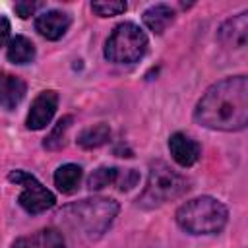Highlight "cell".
<instances>
[{"label": "cell", "mask_w": 248, "mask_h": 248, "mask_svg": "<svg viewBox=\"0 0 248 248\" xmlns=\"http://www.w3.org/2000/svg\"><path fill=\"white\" fill-rule=\"evenodd\" d=\"M138 172L134 169H128V170H120V176H118V182H120V190H130L136 182H138Z\"/></svg>", "instance_id": "cell-20"}, {"label": "cell", "mask_w": 248, "mask_h": 248, "mask_svg": "<svg viewBox=\"0 0 248 248\" xmlns=\"http://www.w3.org/2000/svg\"><path fill=\"white\" fill-rule=\"evenodd\" d=\"M110 138V128L107 124H97V126H91V128H85L79 136H78V143L83 147V149H95V147H101L108 141Z\"/></svg>", "instance_id": "cell-16"}, {"label": "cell", "mask_w": 248, "mask_h": 248, "mask_svg": "<svg viewBox=\"0 0 248 248\" xmlns=\"http://www.w3.org/2000/svg\"><path fill=\"white\" fill-rule=\"evenodd\" d=\"M172 19H174V12L167 4H157L143 12V23L153 33H163L172 23Z\"/></svg>", "instance_id": "cell-13"}, {"label": "cell", "mask_w": 248, "mask_h": 248, "mask_svg": "<svg viewBox=\"0 0 248 248\" xmlns=\"http://www.w3.org/2000/svg\"><path fill=\"white\" fill-rule=\"evenodd\" d=\"M118 176H120V169H116V167H99L97 170L91 172V176L87 180V186L91 190H101L108 184L118 182Z\"/></svg>", "instance_id": "cell-18"}, {"label": "cell", "mask_w": 248, "mask_h": 248, "mask_svg": "<svg viewBox=\"0 0 248 248\" xmlns=\"http://www.w3.org/2000/svg\"><path fill=\"white\" fill-rule=\"evenodd\" d=\"M147 48V37L136 23H120L114 27L105 45V58L114 64L138 62Z\"/></svg>", "instance_id": "cell-5"}, {"label": "cell", "mask_w": 248, "mask_h": 248, "mask_svg": "<svg viewBox=\"0 0 248 248\" xmlns=\"http://www.w3.org/2000/svg\"><path fill=\"white\" fill-rule=\"evenodd\" d=\"M25 91H27V85L21 78L6 74V72L0 74V107L8 110L16 108L25 97Z\"/></svg>", "instance_id": "cell-10"}, {"label": "cell", "mask_w": 248, "mask_h": 248, "mask_svg": "<svg viewBox=\"0 0 248 248\" xmlns=\"http://www.w3.org/2000/svg\"><path fill=\"white\" fill-rule=\"evenodd\" d=\"M35 58V46L33 43L23 37V35H16L10 43H8V60L14 64H27Z\"/></svg>", "instance_id": "cell-15"}, {"label": "cell", "mask_w": 248, "mask_h": 248, "mask_svg": "<svg viewBox=\"0 0 248 248\" xmlns=\"http://www.w3.org/2000/svg\"><path fill=\"white\" fill-rule=\"evenodd\" d=\"M246 16L248 14L242 12L223 23V27L219 29V39L225 45H232L234 48H240L246 45V37H248V17Z\"/></svg>", "instance_id": "cell-12"}, {"label": "cell", "mask_w": 248, "mask_h": 248, "mask_svg": "<svg viewBox=\"0 0 248 248\" xmlns=\"http://www.w3.org/2000/svg\"><path fill=\"white\" fill-rule=\"evenodd\" d=\"M126 2H116V0H110V2H93L91 4V10L101 16V17H108V16H118L122 12H126Z\"/></svg>", "instance_id": "cell-19"}, {"label": "cell", "mask_w": 248, "mask_h": 248, "mask_svg": "<svg viewBox=\"0 0 248 248\" xmlns=\"http://www.w3.org/2000/svg\"><path fill=\"white\" fill-rule=\"evenodd\" d=\"M194 118L211 130H242L248 122L246 76H234L213 83L198 101Z\"/></svg>", "instance_id": "cell-1"}, {"label": "cell", "mask_w": 248, "mask_h": 248, "mask_svg": "<svg viewBox=\"0 0 248 248\" xmlns=\"http://www.w3.org/2000/svg\"><path fill=\"white\" fill-rule=\"evenodd\" d=\"M81 180V167L68 163L56 169L54 172V184L62 194H72Z\"/></svg>", "instance_id": "cell-14"}, {"label": "cell", "mask_w": 248, "mask_h": 248, "mask_svg": "<svg viewBox=\"0 0 248 248\" xmlns=\"http://www.w3.org/2000/svg\"><path fill=\"white\" fill-rule=\"evenodd\" d=\"M116 213H118V203L114 200L95 198L68 205L60 213V217L72 229H79L87 236H99L110 227Z\"/></svg>", "instance_id": "cell-3"}, {"label": "cell", "mask_w": 248, "mask_h": 248, "mask_svg": "<svg viewBox=\"0 0 248 248\" xmlns=\"http://www.w3.org/2000/svg\"><path fill=\"white\" fill-rule=\"evenodd\" d=\"M169 151L180 167H192L200 159V153H202L200 143L180 132H176L169 138Z\"/></svg>", "instance_id": "cell-9"}, {"label": "cell", "mask_w": 248, "mask_h": 248, "mask_svg": "<svg viewBox=\"0 0 248 248\" xmlns=\"http://www.w3.org/2000/svg\"><path fill=\"white\" fill-rule=\"evenodd\" d=\"M72 19L66 12H60V10H48L45 14H41L37 19H35V29L48 41H56L60 39L68 27H70Z\"/></svg>", "instance_id": "cell-8"}, {"label": "cell", "mask_w": 248, "mask_h": 248, "mask_svg": "<svg viewBox=\"0 0 248 248\" xmlns=\"http://www.w3.org/2000/svg\"><path fill=\"white\" fill-rule=\"evenodd\" d=\"M8 178L23 188L17 202L27 213H43L56 203L54 194L50 190H46L33 174H29L25 170H14V172H10Z\"/></svg>", "instance_id": "cell-6"}, {"label": "cell", "mask_w": 248, "mask_h": 248, "mask_svg": "<svg viewBox=\"0 0 248 248\" xmlns=\"http://www.w3.org/2000/svg\"><path fill=\"white\" fill-rule=\"evenodd\" d=\"M56 107H58V95H56V91H52V89L41 91L35 97V101L31 103V108H29L25 126L29 130H43L52 120V116L56 112Z\"/></svg>", "instance_id": "cell-7"}, {"label": "cell", "mask_w": 248, "mask_h": 248, "mask_svg": "<svg viewBox=\"0 0 248 248\" xmlns=\"http://www.w3.org/2000/svg\"><path fill=\"white\" fill-rule=\"evenodd\" d=\"M12 248H64V236L58 229H41L29 236L17 238Z\"/></svg>", "instance_id": "cell-11"}, {"label": "cell", "mask_w": 248, "mask_h": 248, "mask_svg": "<svg viewBox=\"0 0 248 248\" xmlns=\"http://www.w3.org/2000/svg\"><path fill=\"white\" fill-rule=\"evenodd\" d=\"M227 207L209 196L182 203L176 211V223L190 234H215L227 225Z\"/></svg>", "instance_id": "cell-2"}, {"label": "cell", "mask_w": 248, "mask_h": 248, "mask_svg": "<svg viewBox=\"0 0 248 248\" xmlns=\"http://www.w3.org/2000/svg\"><path fill=\"white\" fill-rule=\"evenodd\" d=\"M188 188H190L188 186V180L182 174H178L176 170H172L163 161H157L149 169L147 186L143 188V192H141V196H140L138 202L141 205H145V207L161 205L165 202H170V200L180 198Z\"/></svg>", "instance_id": "cell-4"}, {"label": "cell", "mask_w": 248, "mask_h": 248, "mask_svg": "<svg viewBox=\"0 0 248 248\" xmlns=\"http://www.w3.org/2000/svg\"><path fill=\"white\" fill-rule=\"evenodd\" d=\"M41 4L39 2H16V6H14V10H16V14L19 16V17H29V16H33L35 14V10L39 8Z\"/></svg>", "instance_id": "cell-21"}, {"label": "cell", "mask_w": 248, "mask_h": 248, "mask_svg": "<svg viewBox=\"0 0 248 248\" xmlns=\"http://www.w3.org/2000/svg\"><path fill=\"white\" fill-rule=\"evenodd\" d=\"M72 122H74V118H72V116H62V118L54 124V128L50 130V134L45 138V141H43L45 149L54 151V149L64 147V145H66V134H68V130H70Z\"/></svg>", "instance_id": "cell-17"}, {"label": "cell", "mask_w": 248, "mask_h": 248, "mask_svg": "<svg viewBox=\"0 0 248 248\" xmlns=\"http://www.w3.org/2000/svg\"><path fill=\"white\" fill-rule=\"evenodd\" d=\"M10 39V21L6 17H0V46H4Z\"/></svg>", "instance_id": "cell-22"}]
</instances>
